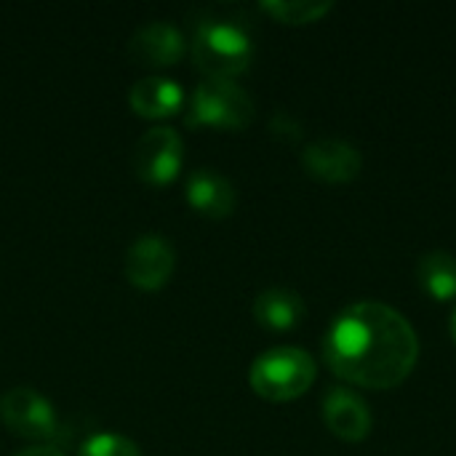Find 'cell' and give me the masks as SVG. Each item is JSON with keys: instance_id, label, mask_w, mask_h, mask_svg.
Wrapping results in <instances>:
<instances>
[{"instance_id": "6da1fadb", "label": "cell", "mask_w": 456, "mask_h": 456, "mask_svg": "<svg viewBox=\"0 0 456 456\" xmlns=\"http://www.w3.org/2000/svg\"><path fill=\"white\" fill-rule=\"evenodd\" d=\"M419 358L414 326L390 305L355 302L326 331L323 361L334 377L366 390H393Z\"/></svg>"}, {"instance_id": "7a4b0ae2", "label": "cell", "mask_w": 456, "mask_h": 456, "mask_svg": "<svg viewBox=\"0 0 456 456\" xmlns=\"http://www.w3.org/2000/svg\"><path fill=\"white\" fill-rule=\"evenodd\" d=\"M192 59L208 80H235L251 67L254 43L246 24L227 16H208L195 24Z\"/></svg>"}, {"instance_id": "3957f363", "label": "cell", "mask_w": 456, "mask_h": 456, "mask_svg": "<svg viewBox=\"0 0 456 456\" xmlns=\"http://www.w3.org/2000/svg\"><path fill=\"white\" fill-rule=\"evenodd\" d=\"M318 377L315 361L299 347H273L262 353L248 371L251 390L270 403L302 398Z\"/></svg>"}, {"instance_id": "277c9868", "label": "cell", "mask_w": 456, "mask_h": 456, "mask_svg": "<svg viewBox=\"0 0 456 456\" xmlns=\"http://www.w3.org/2000/svg\"><path fill=\"white\" fill-rule=\"evenodd\" d=\"M256 115L254 99L235 80H203L187 104L184 123L190 128L243 131Z\"/></svg>"}, {"instance_id": "5b68a950", "label": "cell", "mask_w": 456, "mask_h": 456, "mask_svg": "<svg viewBox=\"0 0 456 456\" xmlns=\"http://www.w3.org/2000/svg\"><path fill=\"white\" fill-rule=\"evenodd\" d=\"M0 422L19 438L48 444L59 436V417L48 398L32 387H11L0 395Z\"/></svg>"}, {"instance_id": "8992f818", "label": "cell", "mask_w": 456, "mask_h": 456, "mask_svg": "<svg viewBox=\"0 0 456 456\" xmlns=\"http://www.w3.org/2000/svg\"><path fill=\"white\" fill-rule=\"evenodd\" d=\"M134 174L152 187L171 184L184 166V144L182 136L168 126H155L139 136L131 152Z\"/></svg>"}, {"instance_id": "52a82bcc", "label": "cell", "mask_w": 456, "mask_h": 456, "mask_svg": "<svg viewBox=\"0 0 456 456\" xmlns=\"http://www.w3.org/2000/svg\"><path fill=\"white\" fill-rule=\"evenodd\" d=\"M174 267H176L174 246L163 235H158V232H150V235L136 238L128 246L126 262H123L126 281L131 286L142 289V291H158V289H163L171 281Z\"/></svg>"}, {"instance_id": "ba28073f", "label": "cell", "mask_w": 456, "mask_h": 456, "mask_svg": "<svg viewBox=\"0 0 456 456\" xmlns=\"http://www.w3.org/2000/svg\"><path fill=\"white\" fill-rule=\"evenodd\" d=\"M305 171L326 184H347L358 179L363 158L355 144L345 139H318L302 152Z\"/></svg>"}, {"instance_id": "9c48e42d", "label": "cell", "mask_w": 456, "mask_h": 456, "mask_svg": "<svg viewBox=\"0 0 456 456\" xmlns=\"http://www.w3.org/2000/svg\"><path fill=\"white\" fill-rule=\"evenodd\" d=\"M128 53L142 67H174L187 53L184 35L168 21H150L139 27L128 43Z\"/></svg>"}, {"instance_id": "30bf717a", "label": "cell", "mask_w": 456, "mask_h": 456, "mask_svg": "<svg viewBox=\"0 0 456 456\" xmlns=\"http://www.w3.org/2000/svg\"><path fill=\"white\" fill-rule=\"evenodd\" d=\"M323 422L345 444H361L363 438H369L374 425L366 401L347 387H334L331 393H326Z\"/></svg>"}, {"instance_id": "8fae6325", "label": "cell", "mask_w": 456, "mask_h": 456, "mask_svg": "<svg viewBox=\"0 0 456 456\" xmlns=\"http://www.w3.org/2000/svg\"><path fill=\"white\" fill-rule=\"evenodd\" d=\"M187 203L208 219H227L235 211L238 195L230 179L214 168H198L187 179Z\"/></svg>"}, {"instance_id": "7c38bea8", "label": "cell", "mask_w": 456, "mask_h": 456, "mask_svg": "<svg viewBox=\"0 0 456 456\" xmlns=\"http://www.w3.org/2000/svg\"><path fill=\"white\" fill-rule=\"evenodd\" d=\"M128 107L139 118H171L184 107V91L176 80L168 77H142L128 91Z\"/></svg>"}, {"instance_id": "4fadbf2b", "label": "cell", "mask_w": 456, "mask_h": 456, "mask_svg": "<svg viewBox=\"0 0 456 456\" xmlns=\"http://www.w3.org/2000/svg\"><path fill=\"white\" fill-rule=\"evenodd\" d=\"M305 299L291 289H267L254 299V321L267 331H291L305 318Z\"/></svg>"}, {"instance_id": "5bb4252c", "label": "cell", "mask_w": 456, "mask_h": 456, "mask_svg": "<svg viewBox=\"0 0 456 456\" xmlns=\"http://www.w3.org/2000/svg\"><path fill=\"white\" fill-rule=\"evenodd\" d=\"M417 283L436 302H452L456 297V256L449 251H428L417 265Z\"/></svg>"}, {"instance_id": "9a60e30c", "label": "cell", "mask_w": 456, "mask_h": 456, "mask_svg": "<svg viewBox=\"0 0 456 456\" xmlns=\"http://www.w3.org/2000/svg\"><path fill=\"white\" fill-rule=\"evenodd\" d=\"M270 19L281 24H315L334 11L331 0H267L259 5Z\"/></svg>"}, {"instance_id": "2e32d148", "label": "cell", "mask_w": 456, "mask_h": 456, "mask_svg": "<svg viewBox=\"0 0 456 456\" xmlns=\"http://www.w3.org/2000/svg\"><path fill=\"white\" fill-rule=\"evenodd\" d=\"M80 456H142L139 446L126 438V436H118V433H99V436H91L83 449Z\"/></svg>"}, {"instance_id": "e0dca14e", "label": "cell", "mask_w": 456, "mask_h": 456, "mask_svg": "<svg viewBox=\"0 0 456 456\" xmlns=\"http://www.w3.org/2000/svg\"><path fill=\"white\" fill-rule=\"evenodd\" d=\"M273 131H275V134H283L289 142H297V139L302 136V128H299V123H294L289 115H278V118L273 120Z\"/></svg>"}, {"instance_id": "ac0fdd59", "label": "cell", "mask_w": 456, "mask_h": 456, "mask_svg": "<svg viewBox=\"0 0 456 456\" xmlns=\"http://www.w3.org/2000/svg\"><path fill=\"white\" fill-rule=\"evenodd\" d=\"M16 456H64V452H59V446H53V444H43V446H32Z\"/></svg>"}, {"instance_id": "d6986e66", "label": "cell", "mask_w": 456, "mask_h": 456, "mask_svg": "<svg viewBox=\"0 0 456 456\" xmlns=\"http://www.w3.org/2000/svg\"><path fill=\"white\" fill-rule=\"evenodd\" d=\"M452 339H454V345H456V310H454V315H452Z\"/></svg>"}]
</instances>
